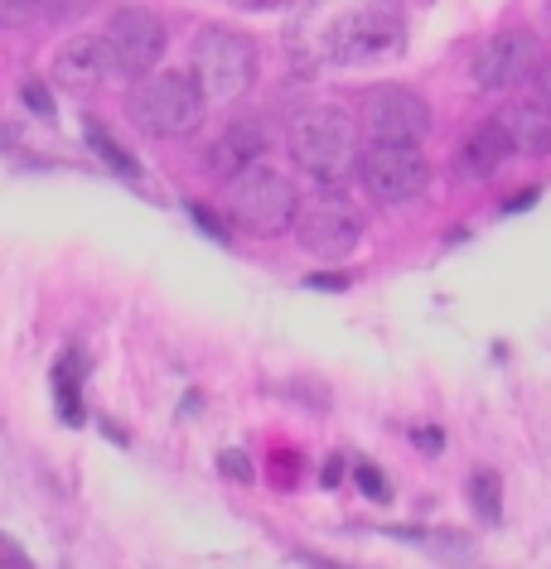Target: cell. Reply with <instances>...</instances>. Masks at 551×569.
Wrapping results in <instances>:
<instances>
[{
  "label": "cell",
  "instance_id": "13",
  "mask_svg": "<svg viewBox=\"0 0 551 569\" xmlns=\"http://www.w3.org/2000/svg\"><path fill=\"white\" fill-rule=\"evenodd\" d=\"M508 154H513V146H508L503 126L499 121H484V126H474V131L464 136V146L455 154V174L460 179H493L503 169Z\"/></svg>",
  "mask_w": 551,
  "mask_h": 569
},
{
  "label": "cell",
  "instance_id": "24",
  "mask_svg": "<svg viewBox=\"0 0 551 569\" xmlns=\"http://www.w3.org/2000/svg\"><path fill=\"white\" fill-rule=\"evenodd\" d=\"M237 6H272V0H237Z\"/></svg>",
  "mask_w": 551,
  "mask_h": 569
},
{
  "label": "cell",
  "instance_id": "5",
  "mask_svg": "<svg viewBox=\"0 0 551 569\" xmlns=\"http://www.w3.org/2000/svg\"><path fill=\"white\" fill-rule=\"evenodd\" d=\"M140 88L131 92V117L140 131L150 136H165V140H184L199 131L204 121V97L184 73H146L136 78Z\"/></svg>",
  "mask_w": 551,
  "mask_h": 569
},
{
  "label": "cell",
  "instance_id": "18",
  "mask_svg": "<svg viewBox=\"0 0 551 569\" xmlns=\"http://www.w3.org/2000/svg\"><path fill=\"white\" fill-rule=\"evenodd\" d=\"M353 478L363 482V492L373 497V502H387V482H383V473H377L373 463H358V473H353Z\"/></svg>",
  "mask_w": 551,
  "mask_h": 569
},
{
  "label": "cell",
  "instance_id": "16",
  "mask_svg": "<svg viewBox=\"0 0 551 569\" xmlns=\"http://www.w3.org/2000/svg\"><path fill=\"white\" fill-rule=\"evenodd\" d=\"M82 136H88V146L102 154V160L117 169V174H126V179H136V174H140V169H136V154H131V150H121L117 140L107 136V126H102V121H88V126H82Z\"/></svg>",
  "mask_w": 551,
  "mask_h": 569
},
{
  "label": "cell",
  "instance_id": "15",
  "mask_svg": "<svg viewBox=\"0 0 551 569\" xmlns=\"http://www.w3.org/2000/svg\"><path fill=\"white\" fill-rule=\"evenodd\" d=\"M470 507H474V517L489 526L503 521V478L493 473V468H474L470 473Z\"/></svg>",
  "mask_w": 551,
  "mask_h": 569
},
{
  "label": "cell",
  "instance_id": "1",
  "mask_svg": "<svg viewBox=\"0 0 551 569\" xmlns=\"http://www.w3.org/2000/svg\"><path fill=\"white\" fill-rule=\"evenodd\" d=\"M305 39L315 59L329 63H367L392 59L402 49V10L397 0H319L305 16Z\"/></svg>",
  "mask_w": 551,
  "mask_h": 569
},
{
  "label": "cell",
  "instance_id": "20",
  "mask_svg": "<svg viewBox=\"0 0 551 569\" xmlns=\"http://www.w3.org/2000/svg\"><path fill=\"white\" fill-rule=\"evenodd\" d=\"M416 449L421 453H441L445 449V435L441 430H416Z\"/></svg>",
  "mask_w": 551,
  "mask_h": 569
},
{
  "label": "cell",
  "instance_id": "23",
  "mask_svg": "<svg viewBox=\"0 0 551 569\" xmlns=\"http://www.w3.org/2000/svg\"><path fill=\"white\" fill-rule=\"evenodd\" d=\"M309 284H315V290H344V280H338V276H315Z\"/></svg>",
  "mask_w": 551,
  "mask_h": 569
},
{
  "label": "cell",
  "instance_id": "11",
  "mask_svg": "<svg viewBox=\"0 0 551 569\" xmlns=\"http://www.w3.org/2000/svg\"><path fill=\"white\" fill-rule=\"evenodd\" d=\"M107 78H117V63H111L102 34L68 39V44L59 49V59H53V82L68 88V92H97Z\"/></svg>",
  "mask_w": 551,
  "mask_h": 569
},
{
  "label": "cell",
  "instance_id": "6",
  "mask_svg": "<svg viewBox=\"0 0 551 569\" xmlns=\"http://www.w3.org/2000/svg\"><path fill=\"white\" fill-rule=\"evenodd\" d=\"M291 227H295V237H301V247L309 256H319V261H344L363 241V212L353 208L344 193L309 198V203H301Z\"/></svg>",
  "mask_w": 551,
  "mask_h": 569
},
{
  "label": "cell",
  "instance_id": "17",
  "mask_svg": "<svg viewBox=\"0 0 551 569\" xmlns=\"http://www.w3.org/2000/svg\"><path fill=\"white\" fill-rule=\"evenodd\" d=\"M39 10H45V0H0V24H6V30H20V24L39 20Z\"/></svg>",
  "mask_w": 551,
  "mask_h": 569
},
{
  "label": "cell",
  "instance_id": "14",
  "mask_svg": "<svg viewBox=\"0 0 551 569\" xmlns=\"http://www.w3.org/2000/svg\"><path fill=\"white\" fill-rule=\"evenodd\" d=\"M262 146H266V136L257 131V126H252V121H233L228 131L208 146V164H214L218 179H233L237 169H247L252 160H262Z\"/></svg>",
  "mask_w": 551,
  "mask_h": 569
},
{
  "label": "cell",
  "instance_id": "21",
  "mask_svg": "<svg viewBox=\"0 0 551 569\" xmlns=\"http://www.w3.org/2000/svg\"><path fill=\"white\" fill-rule=\"evenodd\" d=\"M24 97H30L35 111H49V97H45V88H39V82H30V88H24Z\"/></svg>",
  "mask_w": 551,
  "mask_h": 569
},
{
  "label": "cell",
  "instance_id": "2",
  "mask_svg": "<svg viewBox=\"0 0 551 569\" xmlns=\"http://www.w3.org/2000/svg\"><path fill=\"white\" fill-rule=\"evenodd\" d=\"M286 140H291V154L295 164L305 169L319 189H344V183L358 174V121L338 107H305L295 111L291 126H286Z\"/></svg>",
  "mask_w": 551,
  "mask_h": 569
},
{
  "label": "cell",
  "instance_id": "19",
  "mask_svg": "<svg viewBox=\"0 0 551 569\" xmlns=\"http://www.w3.org/2000/svg\"><path fill=\"white\" fill-rule=\"evenodd\" d=\"M218 468H223V478H233V482H252V463L243 459V453H237V449H228V453H223V459H218Z\"/></svg>",
  "mask_w": 551,
  "mask_h": 569
},
{
  "label": "cell",
  "instance_id": "22",
  "mask_svg": "<svg viewBox=\"0 0 551 569\" xmlns=\"http://www.w3.org/2000/svg\"><path fill=\"white\" fill-rule=\"evenodd\" d=\"M537 97H542V102L551 107V63L542 68V82H537Z\"/></svg>",
  "mask_w": 551,
  "mask_h": 569
},
{
  "label": "cell",
  "instance_id": "9",
  "mask_svg": "<svg viewBox=\"0 0 551 569\" xmlns=\"http://www.w3.org/2000/svg\"><path fill=\"white\" fill-rule=\"evenodd\" d=\"M363 131L387 146H421L431 131V107L412 88H373L363 102Z\"/></svg>",
  "mask_w": 551,
  "mask_h": 569
},
{
  "label": "cell",
  "instance_id": "10",
  "mask_svg": "<svg viewBox=\"0 0 551 569\" xmlns=\"http://www.w3.org/2000/svg\"><path fill=\"white\" fill-rule=\"evenodd\" d=\"M537 63H542V44H537V34L508 30L499 39H489L484 53L474 59V82L484 92H508V88H518V82H528Z\"/></svg>",
  "mask_w": 551,
  "mask_h": 569
},
{
  "label": "cell",
  "instance_id": "3",
  "mask_svg": "<svg viewBox=\"0 0 551 569\" xmlns=\"http://www.w3.org/2000/svg\"><path fill=\"white\" fill-rule=\"evenodd\" d=\"M223 212L257 237H281L301 212V193H295L291 174H281L266 160H252L237 169L233 179H223Z\"/></svg>",
  "mask_w": 551,
  "mask_h": 569
},
{
  "label": "cell",
  "instance_id": "4",
  "mask_svg": "<svg viewBox=\"0 0 551 569\" xmlns=\"http://www.w3.org/2000/svg\"><path fill=\"white\" fill-rule=\"evenodd\" d=\"M189 82L199 88L204 107H233L243 102L257 82V44L237 30H204L189 49Z\"/></svg>",
  "mask_w": 551,
  "mask_h": 569
},
{
  "label": "cell",
  "instance_id": "8",
  "mask_svg": "<svg viewBox=\"0 0 551 569\" xmlns=\"http://www.w3.org/2000/svg\"><path fill=\"white\" fill-rule=\"evenodd\" d=\"M358 174L367 183V193L377 203H412V198L431 183V164L421 160L416 146H387V140H373L358 160Z\"/></svg>",
  "mask_w": 551,
  "mask_h": 569
},
{
  "label": "cell",
  "instance_id": "7",
  "mask_svg": "<svg viewBox=\"0 0 551 569\" xmlns=\"http://www.w3.org/2000/svg\"><path fill=\"white\" fill-rule=\"evenodd\" d=\"M102 44L111 53V63H117V78H146V73L160 68L169 34H165L160 16H150V10L131 6V10H117V16L107 20Z\"/></svg>",
  "mask_w": 551,
  "mask_h": 569
},
{
  "label": "cell",
  "instance_id": "12",
  "mask_svg": "<svg viewBox=\"0 0 551 569\" xmlns=\"http://www.w3.org/2000/svg\"><path fill=\"white\" fill-rule=\"evenodd\" d=\"M503 126L508 146H513V154H551V107L542 102V97H532V102H513L503 107L499 117H493Z\"/></svg>",
  "mask_w": 551,
  "mask_h": 569
}]
</instances>
